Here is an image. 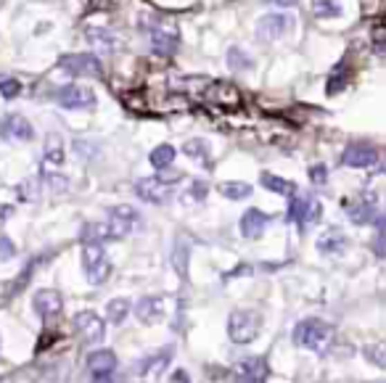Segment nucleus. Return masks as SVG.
I'll use <instances>...</instances> for the list:
<instances>
[{
	"label": "nucleus",
	"instance_id": "6",
	"mask_svg": "<svg viewBox=\"0 0 386 383\" xmlns=\"http://www.w3.org/2000/svg\"><path fill=\"white\" fill-rule=\"evenodd\" d=\"M106 225H109V230H111L114 238H125L130 236V233H138L143 227V217H140L138 209L127 207V204H119V207L109 209V222Z\"/></svg>",
	"mask_w": 386,
	"mask_h": 383
},
{
	"label": "nucleus",
	"instance_id": "17",
	"mask_svg": "<svg viewBox=\"0 0 386 383\" xmlns=\"http://www.w3.org/2000/svg\"><path fill=\"white\" fill-rule=\"evenodd\" d=\"M135 315L138 320L146 325L159 323L164 317V299L162 296H143L138 304H135Z\"/></svg>",
	"mask_w": 386,
	"mask_h": 383
},
{
	"label": "nucleus",
	"instance_id": "10",
	"mask_svg": "<svg viewBox=\"0 0 386 383\" xmlns=\"http://www.w3.org/2000/svg\"><path fill=\"white\" fill-rule=\"evenodd\" d=\"M75 330L80 333V339L85 344H101L106 336V325L104 320L95 315L93 310L77 312L75 315Z\"/></svg>",
	"mask_w": 386,
	"mask_h": 383
},
{
	"label": "nucleus",
	"instance_id": "15",
	"mask_svg": "<svg viewBox=\"0 0 386 383\" xmlns=\"http://www.w3.org/2000/svg\"><path fill=\"white\" fill-rule=\"evenodd\" d=\"M344 209L349 214V220L355 225H368L376 220L378 207H376V196H357L355 201H344Z\"/></svg>",
	"mask_w": 386,
	"mask_h": 383
},
{
	"label": "nucleus",
	"instance_id": "33",
	"mask_svg": "<svg viewBox=\"0 0 386 383\" xmlns=\"http://www.w3.org/2000/svg\"><path fill=\"white\" fill-rule=\"evenodd\" d=\"M228 64H230L233 69H252V59H249L241 48H230V50H228Z\"/></svg>",
	"mask_w": 386,
	"mask_h": 383
},
{
	"label": "nucleus",
	"instance_id": "2",
	"mask_svg": "<svg viewBox=\"0 0 386 383\" xmlns=\"http://www.w3.org/2000/svg\"><path fill=\"white\" fill-rule=\"evenodd\" d=\"M262 330V315L254 310H236L228 317V336L233 344H252Z\"/></svg>",
	"mask_w": 386,
	"mask_h": 383
},
{
	"label": "nucleus",
	"instance_id": "23",
	"mask_svg": "<svg viewBox=\"0 0 386 383\" xmlns=\"http://www.w3.org/2000/svg\"><path fill=\"white\" fill-rule=\"evenodd\" d=\"M217 191L223 193L225 198H230V201H241V198L252 196V185L249 183H238V180H228V183L217 185Z\"/></svg>",
	"mask_w": 386,
	"mask_h": 383
},
{
	"label": "nucleus",
	"instance_id": "45",
	"mask_svg": "<svg viewBox=\"0 0 386 383\" xmlns=\"http://www.w3.org/2000/svg\"><path fill=\"white\" fill-rule=\"evenodd\" d=\"M0 3H3V0H0Z\"/></svg>",
	"mask_w": 386,
	"mask_h": 383
},
{
	"label": "nucleus",
	"instance_id": "38",
	"mask_svg": "<svg viewBox=\"0 0 386 383\" xmlns=\"http://www.w3.org/2000/svg\"><path fill=\"white\" fill-rule=\"evenodd\" d=\"M310 180L315 183V185H326L328 169L323 167V164H312V167H310Z\"/></svg>",
	"mask_w": 386,
	"mask_h": 383
},
{
	"label": "nucleus",
	"instance_id": "34",
	"mask_svg": "<svg viewBox=\"0 0 386 383\" xmlns=\"http://www.w3.org/2000/svg\"><path fill=\"white\" fill-rule=\"evenodd\" d=\"M43 180H45V185H48L50 191H56V193L69 188V180H66V177H61L59 172H43Z\"/></svg>",
	"mask_w": 386,
	"mask_h": 383
},
{
	"label": "nucleus",
	"instance_id": "5",
	"mask_svg": "<svg viewBox=\"0 0 386 383\" xmlns=\"http://www.w3.org/2000/svg\"><path fill=\"white\" fill-rule=\"evenodd\" d=\"M320 214H323V207H320V201H318L315 196H310V193H302V196H294V198H291L288 220L297 222V227L302 233H307L312 225H318Z\"/></svg>",
	"mask_w": 386,
	"mask_h": 383
},
{
	"label": "nucleus",
	"instance_id": "28",
	"mask_svg": "<svg viewBox=\"0 0 386 383\" xmlns=\"http://www.w3.org/2000/svg\"><path fill=\"white\" fill-rule=\"evenodd\" d=\"M64 162V143L59 135H48L45 140V164H61Z\"/></svg>",
	"mask_w": 386,
	"mask_h": 383
},
{
	"label": "nucleus",
	"instance_id": "18",
	"mask_svg": "<svg viewBox=\"0 0 386 383\" xmlns=\"http://www.w3.org/2000/svg\"><path fill=\"white\" fill-rule=\"evenodd\" d=\"M347 246H349V241H347V236H344L339 227H328L318 238V251L323 256H339Z\"/></svg>",
	"mask_w": 386,
	"mask_h": 383
},
{
	"label": "nucleus",
	"instance_id": "12",
	"mask_svg": "<svg viewBox=\"0 0 386 383\" xmlns=\"http://www.w3.org/2000/svg\"><path fill=\"white\" fill-rule=\"evenodd\" d=\"M291 27H294V19H291V16H286V14L262 16L259 24H257V37L265 40V43H273V40H281Z\"/></svg>",
	"mask_w": 386,
	"mask_h": 383
},
{
	"label": "nucleus",
	"instance_id": "16",
	"mask_svg": "<svg viewBox=\"0 0 386 383\" xmlns=\"http://www.w3.org/2000/svg\"><path fill=\"white\" fill-rule=\"evenodd\" d=\"M376 162H378V151L373 146H365V143H352V146L344 148L342 153V164L357 167V169H368Z\"/></svg>",
	"mask_w": 386,
	"mask_h": 383
},
{
	"label": "nucleus",
	"instance_id": "29",
	"mask_svg": "<svg viewBox=\"0 0 386 383\" xmlns=\"http://www.w3.org/2000/svg\"><path fill=\"white\" fill-rule=\"evenodd\" d=\"M188 246H185V241H178L175 243V249H172V267L178 270L180 278H185V272H188Z\"/></svg>",
	"mask_w": 386,
	"mask_h": 383
},
{
	"label": "nucleus",
	"instance_id": "19",
	"mask_svg": "<svg viewBox=\"0 0 386 383\" xmlns=\"http://www.w3.org/2000/svg\"><path fill=\"white\" fill-rule=\"evenodd\" d=\"M207 98L214 101L217 106H223V109H233V106L241 104V93L228 82H209Z\"/></svg>",
	"mask_w": 386,
	"mask_h": 383
},
{
	"label": "nucleus",
	"instance_id": "36",
	"mask_svg": "<svg viewBox=\"0 0 386 383\" xmlns=\"http://www.w3.org/2000/svg\"><path fill=\"white\" fill-rule=\"evenodd\" d=\"M365 357L371 359V362H376L378 368H384L386 359H384V346L381 344H373V346H365Z\"/></svg>",
	"mask_w": 386,
	"mask_h": 383
},
{
	"label": "nucleus",
	"instance_id": "9",
	"mask_svg": "<svg viewBox=\"0 0 386 383\" xmlns=\"http://www.w3.org/2000/svg\"><path fill=\"white\" fill-rule=\"evenodd\" d=\"M265 378H268V362H265V357L241 359L236 368L230 370V383H265Z\"/></svg>",
	"mask_w": 386,
	"mask_h": 383
},
{
	"label": "nucleus",
	"instance_id": "41",
	"mask_svg": "<svg viewBox=\"0 0 386 383\" xmlns=\"http://www.w3.org/2000/svg\"><path fill=\"white\" fill-rule=\"evenodd\" d=\"M90 383H125V378H119L117 370H114V373H106V375H93Z\"/></svg>",
	"mask_w": 386,
	"mask_h": 383
},
{
	"label": "nucleus",
	"instance_id": "3",
	"mask_svg": "<svg viewBox=\"0 0 386 383\" xmlns=\"http://www.w3.org/2000/svg\"><path fill=\"white\" fill-rule=\"evenodd\" d=\"M82 270L90 286H101L111 275V262L106 256L104 243H82Z\"/></svg>",
	"mask_w": 386,
	"mask_h": 383
},
{
	"label": "nucleus",
	"instance_id": "31",
	"mask_svg": "<svg viewBox=\"0 0 386 383\" xmlns=\"http://www.w3.org/2000/svg\"><path fill=\"white\" fill-rule=\"evenodd\" d=\"M88 40L93 45H98L101 50H114V35H111V32H104V30H98V27H93V30H88Z\"/></svg>",
	"mask_w": 386,
	"mask_h": 383
},
{
	"label": "nucleus",
	"instance_id": "32",
	"mask_svg": "<svg viewBox=\"0 0 386 383\" xmlns=\"http://www.w3.org/2000/svg\"><path fill=\"white\" fill-rule=\"evenodd\" d=\"M207 140H201V138H196V140H188L185 146H183V151L191 156V159H199V162H207Z\"/></svg>",
	"mask_w": 386,
	"mask_h": 383
},
{
	"label": "nucleus",
	"instance_id": "44",
	"mask_svg": "<svg viewBox=\"0 0 386 383\" xmlns=\"http://www.w3.org/2000/svg\"><path fill=\"white\" fill-rule=\"evenodd\" d=\"M93 3H98V6H104V3H106V0H93Z\"/></svg>",
	"mask_w": 386,
	"mask_h": 383
},
{
	"label": "nucleus",
	"instance_id": "22",
	"mask_svg": "<svg viewBox=\"0 0 386 383\" xmlns=\"http://www.w3.org/2000/svg\"><path fill=\"white\" fill-rule=\"evenodd\" d=\"M80 238H82V243H104L111 238V230L106 222H88V225H82Z\"/></svg>",
	"mask_w": 386,
	"mask_h": 383
},
{
	"label": "nucleus",
	"instance_id": "20",
	"mask_svg": "<svg viewBox=\"0 0 386 383\" xmlns=\"http://www.w3.org/2000/svg\"><path fill=\"white\" fill-rule=\"evenodd\" d=\"M268 222H270V217L265 212H259V209H246L243 217H241V233H243V238L254 241V238H259L265 233Z\"/></svg>",
	"mask_w": 386,
	"mask_h": 383
},
{
	"label": "nucleus",
	"instance_id": "14",
	"mask_svg": "<svg viewBox=\"0 0 386 383\" xmlns=\"http://www.w3.org/2000/svg\"><path fill=\"white\" fill-rule=\"evenodd\" d=\"M0 138H6V140H32L35 130L21 114H6V117H0Z\"/></svg>",
	"mask_w": 386,
	"mask_h": 383
},
{
	"label": "nucleus",
	"instance_id": "30",
	"mask_svg": "<svg viewBox=\"0 0 386 383\" xmlns=\"http://www.w3.org/2000/svg\"><path fill=\"white\" fill-rule=\"evenodd\" d=\"M169 352H172V349H164V352H159L156 357H151V359H146V365H143V375H149V378L154 375V378H156V375L162 373L164 365L169 362Z\"/></svg>",
	"mask_w": 386,
	"mask_h": 383
},
{
	"label": "nucleus",
	"instance_id": "8",
	"mask_svg": "<svg viewBox=\"0 0 386 383\" xmlns=\"http://www.w3.org/2000/svg\"><path fill=\"white\" fill-rule=\"evenodd\" d=\"M61 69L72 77H104V66L98 56L93 53H72V56H64L61 59Z\"/></svg>",
	"mask_w": 386,
	"mask_h": 383
},
{
	"label": "nucleus",
	"instance_id": "40",
	"mask_svg": "<svg viewBox=\"0 0 386 383\" xmlns=\"http://www.w3.org/2000/svg\"><path fill=\"white\" fill-rule=\"evenodd\" d=\"M35 185H37V180H27V183H21V185H19V196H21V198H35Z\"/></svg>",
	"mask_w": 386,
	"mask_h": 383
},
{
	"label": "nucleus",
	"instance_id": "4",
	"mask_svg": "<svg viewBox=\"0 0 386 383\" xmlns=\"http://www.w3.org/2000/svg\"><path fill=\"white\" fill-rule=\"evenodd\" d=\"M183 175L175 177H143L135 183V193L140 201L154 204V207H162L172 198V183H178Z\"/></svg>",
	"mask_w": 386,
	"mask_h": 383
},
{
	"label": "nucleus",
	"instance_id": "1",
	"mask_svg": "<svg viewBox=\"0 0 386 383\" xmlns=\"http://www.w3.org/2000/svg\"><path fill=\"white\" fill-rule=\"evenodd\" d=\"M291 339H294V344L302 346V349L323 354V352H328L331 344H333V328L328 323H323V320H318V317H307V320H302V323L294 325Z\"/></svg>",
	"mask_w": 386,
	"mask_h": 383
},
{
	"label": "nucleus",
	"instance_id": "13",
	"mask_svg": "<svg viewBox=\"0 0 386 383\" xmlns=\"http://www.w3.org/2000/svg\"><path fill=\"white\" fill-rule=\"evenodd\" d=\"M32 307L35 312L43 317V320H53V317H59L61 310H64V299H61L59 291H53V288H40L37 294L32 296Z\"/></svg>",
	"mask_w": 386,
	"mask_h": 383
},
{
	"label": "nucleus",
	"instance_id": "39",
	"mask_svg": "<svg viewBox=\"0 0 386 383\" xmlns=\"http://www.w3.org/2000/svg\"><path fill=\"white\" fill-rule=\"evenodd\" d=\"M207 198V183H193L191 191H188V201H204Z\"/></svg>",
	"mask_w": 386,
	"mask_h": 383
},
{
	"label": "nucleus",
	"instance_id": "21",
	"mask_svg": "<svg viewBox=\"0 0 386 383\" xmlns=\"http://www.w3.org/2000/svg\"><path fill=\"white\" fill-rule=\"evenodd\" d=\"M88 370L90 375H106V373H114L117 370V354L101 349V352H93L88 357Z\"/></svg>",
	"mask_w": 386,
	"mask_h": 383
},
{
	"label": "nucleus",
	"instance_id": "7",
	"mask_svg": "<svg viewBox=\"0 0 386 383\" xmlns=\"http://www.w3.org/2000/svg\"><path fill=\"white\" fill-rule=\"evenodd\" d=\"M146 30H149L151 48H154L156 53L169 56V53H175V50H178V40H180L178 24H172V21H164V19H156V21H154V24H149Z\"/></svg>",
	"mask_w": 386,
	"mask_h": 383
},
{
	"label": "nucleus",
	"instance_id": "24",
	"mask_svg": "<svg viewBox=\"0 0 386 383\" xmlns=\"http://www.w3.org/2000/svg\"><path fill=\"white\" fill-rule=\"evenodd\" d=\"M259 183H262V185L273 193L294 196V183H288V180H283V177H278V175H270V172H265V175L259 177Z\"/></svg>",
	"mask_w": 386,
	"mask_h": 383
},
{
	"label": "nucleus",
	"instance_id": "11",
	"mask_svg": "<svg viewBox=\"0 0 386 383\" xmlns=\"http://www.w3.org/2000/svg\"><path fill=\"white\" fill-rule=\"evenodd\" d=\"M56 101H59L61 109H93V106L98 104L95 101V93L90 88H82V85H66V88H61L56 93Z\"/></svg>",
	"mask_w": 386,
	"mask_h": 383
},
{
	"label": "nucleus",
	"instance_id": "35",
	"mask_svg": "<svg viewBox=\"0 0 386 383\" xmlns=\"http://www.w3.org/2000/svg\"><path fill=\"white\" fill-rule=\"evenodd\" d=\"M21 93V85H19V80H14V77H6V80H0V95L3 98H16Z\"/></svg>",
	"mask_w": 386,
	"mask_h": 383
},
{
	"label": "nucleus",
	"instance_id": "27",
	"mask_svg": "<svg viewBox=\"0 0 386 383\" xmlns=\"http://www.w3.org/2000/svg\"><path fill=\"white\" fill-rule=\"evenodd\" d=\"M312 14L320 16V19H333V16L342 14V3L339 0H312Z\"/></svg>",
	"mask_w": 386,
	"mask_h": 383
},
{
	"label": "nucleus",
	"instance_id": "26",
	"mask_svg": "<svg viewBox=\"0 0 386 383\" xmlns=\"http://www.w3.org/2000/svg\"><path fill=\"white\" fill-rule=\"evenodd\" d=\"M106 315H109V320L114 325H122L125 323V317L130 315V301H127V299H111V301L106 304Z\"/></svg>",
	"mask_w": 386,
	"mask_h": 383
},
{
	"label": "nucleus",
	"instance_id": "42",
	"mask_svg": "<svg viewBox=\"0 0 386 383\" xmlns=\"http://www.w3.org/2000/svg\"><path fill=\"white\" fill-rule=\"evenodd\" d=\"M273 6H281V8H291V6H297L299 0H268Z\"/></svg>",
	"mask_w": 386,
	"mask_h": 383
},
{
	"label": "nucleus",
	"instance_id": "37",
	"mask_svg": "<svg viewBox=\"0 0 386 383\" xmlns=\"http://www.w3.org/2000/svg\"><path fill=\"white\" fill-rule=\"evenodd\" d=\"M16 256V246L11 238L0 236V262H8V259H14Z\"/></svg>",
	"mask_w": 386,
	"mask_h": 383
},
{
	"label": "nucleus",
	"instance_id": "43",
	"mask_svg": "<svg viewBox=\"0 0 386 383\" xmlns=\"http://www.w3.org/2000/svg\"><path fill=\"white\" fill-rule=\"evenodd\" d=\"M11 214H14V209H11V207H6V204H0V222H3V220H8Z\"/></svg>",
	"mask_w": 386,
	"mask_h": 383
},
{
	"label": "nucleus",
	"instance_id": "25",
	"mask_svg": "<svg viewBox=\"0 0 386 383\" xmlns=\"http://www.w3.org/2000/svg\"><path fill=\"white\" fill-rule=\"evenodd\" d=\"M149 162L154 169H167L169 164L175 162V148L167 146V143H164V146H156L154 151H151Z\"/></svg>",
	"mask_w": 386,
	"mask_h": 383
}]
</instances>
